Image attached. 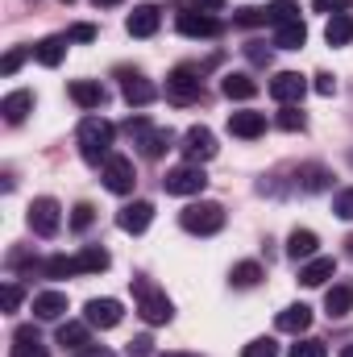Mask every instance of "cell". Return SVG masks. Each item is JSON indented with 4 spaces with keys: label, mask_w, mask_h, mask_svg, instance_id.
Segmentation results:
<instances>
[{
    "label": "cell",
    "mask_w": 353,
    "mask_h": 357,
    "mask_svg": "<svg viewBox=\"0 0 353 357\" xmlns=\"http://www.w3.org/2000/svg\"><path fill=\"white\" fill-rule=\"evenodd\" d=\"M112 137H117V129L104 121V116H88L84 125H80V154H84V162H108L112 154Z\"/></svg>",
    "instance_id": "cell-1"
},
{
    "label": "cell",
    "mask_w": 353,
    "mask_h": 357,
    "mask_svg": "<svg viewBox=\"0 0 353 357\" xmlns=\"http://www.w3.org/2000/svg\"><path fill=\"white\" fill-rule=\"evenodd\" d=\"M133 299H137V316L146 324H171L175 307H171L167 291H158L150 278H133Z\"/></svg>",
    "instance_id": "cell-2"
},
{
    "label": "cell",
    "mask_w": 353,
    "mask_h": 357,
    "mask_svg": "<svg viewBox=\"0 0 353 357\" xmlns=\"http://www.w3.org/2000/svg\"><path fill=\"white\" fill-rule=\"evenodd\" d=\"M125 133L133 137V146L142 150V158H163V154L171 150V142H175L171 129H154L146 116H129V121H125Z\"/></svg>",
    "instance_id": "cell-3"
},
{
    "label": "cell",
    "mask_w": 353,
    "mask_h": 357,
    "mask_svg": "<svg viewBox=\"0 0 353 357\" xmlns=\"http://www.w3.org/2000/svg\"><path fill=\"white\" fill-rule=\"evenodd\" d=\"M179 225H183L187 233H195V237H212V233H220V229H225V208H220V204H212V199L187 204V208L179 212Z\"/></svg>",
    "instance_id": "cell-4"
},
{
    "label": "cell",
    "mask_w": 353,
    "mask_h": 357,
    "mask_svg": "<svg viewBox=\"0 0 353 357\" xmlns=\"http://www.w3.org/2000/svg\"><path fill=\"white\" fill-rule=\"evenodd\" d=\"M204 96V79H200V67H175L167 75V100L171 104H195Z\"/></svg>",
    "instance_id": "cell-5"
},
{
    "label": "cell",
    "mask_w": 353,
    "mask_h": 357,
    "mask_svg": "<svg viewBox=\"0 0 353 357\" xmlns=\"http://www.w3.org/2000/svg\"><path fill=\"white\" fill-rule=\"evenodd\" d=\"M29 229L38 233V237H54L59 229H63V208H59V199H50V195H38L33 204H29Z\"/></svg>",
    "instance_id": "cell-6"
},
{
    "label": "cell",
    "mask_w": 353,
    "mask_h": 357,
    "mask_svg": "<svg viewBox=\"0 0 353 357\" xmlns=\"http://www.w3.org/2000/svg\"><path fill=\"white\" fill-rule=\"evenodd\" d=\"M163 187H167V195H200V191L208 187V175H204L200 162H183L175 171H167Z\"/></svg>",
    "instance_id": "cell-7"
},
{
    "label": "cell",
    "mask_w": 353,
    "mask_h": 357,
    "mask_svg": "<svg viewBox=\"0 0 353 357\" xmlns=\"http://www.w3.org/2000/svg\"><path fill=\"white\" fill-rule=\"evenodd\" d=\"M183 154H187V162H208V158H216V137H212V129L191 125V129L183 133Z\"/></svg>",
    "instance_id": "cell-8"
},
{
    "label": "cell",
    "mask_w": 353,
    "mask_h": 357,
    "mask_svg": "<svg viewBox=\"0 0 353 357\" xmlns=\"http://www.w3.org/2000/svg\"><path fill=\"white\" fill-rule=\"evenodd\" d=\"M133 183H137V175H133V162H129V158L112 154V158L104 162V187H108L112 195H129Z\"/></svg>",
    "instance_id": "cell-9"
},
{
    "label": "cell",
    "mask_w": 353,
    "mask_h": 357,
    "mask_svg": "<svg viewBox=\"0 0 353 357\" xmlns=\"http://www.w3.org/2000/svg\"><path fill=\"white\" fill-rule=\"evenodd\" d=\"M158 25H163V8H158V4H137V8L125 17V29H129L133 38H154Z\"/></svg>",
    "instance_id": "cell-10"
},
{
    "label": "cell",
    "mask_w": 353,
    "mask_h": 357,
    "mask_svg": "<svg viewBox=\"0 0 353 357\" xmlns=\"http://www.w3.org/2000/svg\"><path fill=\"white\" fill-rule=\"evenodd\" d=\"M84 320H88L91 328H117V324L125 320V307H121L117 299H88Z\"/></svg>",
    "instance_id": "cell-11"
},
{
    "label": "cell",
    "mask_w": 353,
    "mask_h": 357,
    "mask_svg": "<svg viewBox=\"0 0 353 357\" xmlns=\"http://www.w3.org/2000/svg\"><path fill=\"white\" fill-rule=\"evenodd\" d=\"M179 33L183 38H216L220 33V21L212 17V13H195V8H187V13H179Z\"/></svg>",
    "instance_id": "cell-12"
},
{
    "label": "cell",
    "mask_w": 353,
    "mask_h": 357,
    "mask_svg": "<svg viewBox=\"0 0 353 357\" xmlns=\"http://www.w3.org/2000/svg\"><path fill=\"white\" fill-rule=\"evenodd\" d=\"M303 91H308V79H303L299 71H278V75L270 79V96H274L278 104H299Z\"/></svg>",
    "instance_id": "cell-13"
},
{
    "label": "cell",
    "mask_w": 353,
    "mask_h": 357,
    "mask_svg": "<svg viewBox=\"0 0 353 357\" xmlns=\"http://www.w3.org/2000/svg\"><path fill=\"white\" fill-rule=\"evenodd\" d=\"M150 220H154V204H150V199L125 204V208L117 212V225H121V233H146V229H150Z\"/></svg>",
    "instance_id": "cell-14"
},
{
    "label": "cell",
    "mask_w": 353,
    "mask_h": 357,
    "mask_svg": "<svg viewBox=\"0 0 353 357\" xmlns=\"http://www.w3.org/2000/svg\"><path fill=\"white\" fill-rule=\"evenodd\" d=\"M229 133L254 142V137H262L266 133V116L262 112H229Z\"/></svg>",
    "instance_id": "cell-15"
},
{
    "label": "cell",
    "mask_w": 353,
    "mask_h": 357,
    "mask_svg": "<svg viewBox=\"0 0 353 357\" xmlns=\"http://www.w3.org/2000/svg\"><path fill=\"white\" fill-rule=\"evenodd\" d=\"M274 324H278V333H295V337H299V333L312 328V307H308V303H291V307L278 312Z\"/></svg>",
    "instance_id": "cell-16"
},
{
    "label": "cell",
    "mask_w": 353,
    "mask_h": 357,
    "mask_svg": "<svg viewBox=\"0 0 353 357\" xmlns=\"http://www.w3.org/2000/svg\"><path fill=\"white\" fill-rule=\"evenodd\" d=\"M0 112H4L8 125H21V121L33 112V91H8V96L0 100Z\"/></svg>",
    "instance_id": "cell-17"
},
{
    "label": "cell",
    "mask_w": 353,
    "mask_h": 357,
    "mask_svg": "<svg viewBox=\"0 0 353 357\" xmlns=\"http://www.w3.org/2000/svg\"><path fill=\"white\" fill-rule=\"evenodd\" d=\"M316 245H320V237H316L312 229H295V233L287 237V258H295V262H312V258H316Z\"/></svg>",
    "instance_id": "cell-18"
},
{
    "label": "cell",
    "mask_w": 353,
    "mask_h": 357,
    "mask_svg": "<svg viewBox=\"0 0 353 357\" xmlns=\"http://www.w3.org/2000/svg\"><path fill=\"white\" fill-rule=\"evenodd\" d=\"M324 312H329L333 320L350 316L353 312V282H333V287H329V295H324Z\"/></svg>",
    "instance_id": "cell-19"
},
{
    "label": "cell",
    "mask_w": 353,
    "mask_h": 357,
    "mask_svg": "<svg viewBox=\"0 0 353 357\" xmlns=\"http://www.w3.org/2000/svg\"><path fill=\"white\" fill-rule=\"evenodd\" d=\"M121 91H125V100H129L133 108H146V104L158 96V88H154L150 79H142V75H129V71H125V79H121Z\"/></svg>",
    "instance_id": "cell-20"
},
{
    "label": "cell",
    "mask_w": 353,
    "mask_h": 357,
    "mask_svg": "<svg viewBox=\"0 0 353 357\" xmlns=\"http://www.w3.org/2000/svg\"><path fill=\"white\" fill-rule=\"evenodd\" d=\"M67 96H71V100H75L80 108H88V112H91V108H100V104L108 100V91L100 88L96 79H75V84L67 88Z\"/></svg>",
    "instance_id": "cell-21"
},
{
    "label": "cell",
    "mask_w": 353,
    "mask_h": 357,
    "mask_svg": "<svg viewBox=\"0 0 353 357\" xmlns=\"http://www.w3.org/2000/svg\"><path fill=\"white\" fill-rule=\"evenodd\" d=\"M333 274H337V262H333V258H312V262L299 266V282H303V287H324Z\"/></svg>",
    "instance_id": "cell-22"
},
{
    "label": "cell",
    "mask_w": 353,
    "mask_h": 357,
    "mask_svg": "<svg viewBox=\"0 0 353 357\" xmlns=\"http://www.w3.org/2000/svg\"><path fill=\"white\" fill-rule=\"evenodd\" d=\"M67 312V295L63 291H42V295H33V316L38 320H59Z\"/></svg>",
    "instance_id": "cell-23"
},
{
    "label": "cell",
    "mask_w": 353,
    "mask_h": 357,
    "mask_svg": "<svg viewBox=\"0 0 353 357\" xmlns=\"http://www.w3.org/2000/svg\"><path fill=\"white\" fill-rule=\"evenodd\" d=\"M88 320L80 324V320H67V324H59V345L63 349H71V354H80V349H88Z\"/></svg>",
    "instance_id": "cell-24"
},
{
    "label": "cell",
    "mask_w": 353,
    "mask_h": 357,
    "mask_svg": "<svg viewBox=\"0 0 353 357\" xmlns=\"http://www.w3.org/2000/svg\"><path fill=\"white\" fill-rule=\"evenodd\" d=\"M33 59H38L42 67H59V63L67 59V38H42V42L33 46Z\"/></svg>",
    "instance_id": "cell-25"
},
{
    "label": "cell",
    "mask_w": 353,
    "mask_h": 357,
    "mask_svg": "<svg viewBox=\"0 0 353 357\" xmlns=\"http://www.w3.org/2000/svg\"><path fill=\"white\" fill-rule=\"evenodd\" d=\"M324 42H329V46H353V17L350 13H337V17L324 25Z\"/></svg>",
    "instance_id": "cell-26"
},
{
    "label": "cell",
    "mask_w": 353,
    "mask_h": 357,
    "mask_svg": "<svg viewBox=\"0 0 353 357\" xmlns=\"http://www.w3.org/2000/svg\"><path fill=\"white\" fill-rule=\"evenodd\" d=\"M13 357H46V345L38 341V333L29 324L13 333Z\"/></svg>",
    "instance_id": "cell-27"
},
{
    "label": "cell",
    "mask_w": 353,
    "mask_h": 357,
    "mask_svg": "<svg viewBox=\"0 0 353 357\" xmlns=\"http://www.w3.org/2000/svg\"><path fill=\"white\" fill-rule=\"evenodd\" d=\"M220 91H225L229 100H254V96H258V84H254L246 71H233V75H225Z\"/></svg>",
    "instance_id": "cell-28"
},
{
    "label": "cell",
    "mask_w": 353,
    "mask_h": 357,
    "mask_svg": "<svg viewBox=\"0 0 353 357\" xmlns=\"http://www.w3.org/2000/svg\"><path fill=\"white\" fill-rule=\"evenodd\" d=\"M303 42H308L303 21H287V25H278V29H274V46H278V50H299Z\"/></svg>",
    "instance_id": "cell-29"
},
{
    "label": "cell",
    "mask_w": 353,
    "mask_h": 357,
    "mask_svg": "<svg viewBox=\"0 0 353 357\" xmlns=\"http://www.w3.org/2000/svg\"><path fill=\"white\" fill-rule=\"evenodd\" d=\"M299 187L303 191H324L329 183H333V171L329 167H320V162H308V167H299Z\"/></svg>",
    "instance_id": "cell-30"
},
{
    "label": "cell",
    "mask_w": 353,
    "mask_h": 357,
    "mask_svg": "<svg viewBox=\"0 0 353 357\" xmlns=\"http://www.w3.org/2000/svg\"><path fill=\"white\" fill-rule=\"evenodd\" d=\"M262 278H266V270L258 266V262H237L233 274H229V282H233L237 291H250V287H258Z\"/></svg>",
    "instance_id": "cell-31"
},
{
    "label": "cell",
    "mask_w": 353,
    "mask_h": 357,
    "mask_svg": "<svg viewBox=\"0 0 353 357\" xmlns=\"http://www.w3.org/2000/svg\"><path fill=\"white\" fill-rule=\"evenodd\" d=\"M42 274H46V278H71V274H80V258H63V254H54V258L42 262Z\"/></svg>",
    "instance_id": "cell-32"
},
{
    "label": "cell",
    "mask_w": 353,
    "mask_h": 357,
    "mask_svg": "<svg viewBox=\"0 0 353 357\" xmlns=\"http://www.w3.org/2000/svg\"><path fill=\"white\" fill-rule=\"evenodd\" d=\"M108 250H100V245H88L84 254H80V274H100V270H108Z\"/></svg>",
    "instance_id": "cell-33"
},
{
    "label": "cell",
    "mask_w": 353,
    "mask_h": 357,
    "mask_svg": "<svg viewBox=\"0 0 353 357\" xmlns=\"http://www.w3.org/2000/svg\"><path fill=\"white\" fill-rule=\"evenodd\" d=\"M274 121H278V129H287V133H303V129H308V116H303L295 104H283V112H278Z\"/></svg>",
    "instance_id": "cell-34"
},
{
    "label": "cell",
    "mask_w": 353,
    "mask_h": 357,
    "mask_svg": "<svg viewBox=\"0 0 353 357\" xmlns=\"http://www.w3.org/2000/svg\"><path fill=\"white\" fill-rule=\"evenodd\" d=\"M266 21H270V25L299 21V4H291V0H278V4H270V8H266Z\"/></svg>",
    "instance_id": "cell-35"
},
{
    "label": "cell",
    "mask_w": 353,
    "mask_h": 357,
    "mask_svg": "<svg viewBox=\"0 0 353 357\" xmlns=\"http://www.w3.org/2000/svg\"><path fill=\"white\" fill-rule=\"evenodd\" d=\"M291 357H329V345L316 341V337H303V341L291 345Z\"/></svg>",
    "instance_id": "cell-36"
},
{
    "label": "cell",
    "mask_w": 353,
    "mask_h": 357,
    "mask_svg": "<svg viewBox=\"0 0 353 357\" xmlns=\"http://www.w3.org/2000/svg\"><path fill=\"white\" fill-rule=\"evenodd\" d=\"M91 220H96V208H91V204H75V208H71V229H75V233L91 229Z\"/></svg>",
    "instance_id": "cell-37"
},
{
    "label": "cell",
    "mask_w": 353,
    "mask_h": 357,
    "mask_svg": "<svg viewBox=\"0 0 353 357\" xmlns=\"http://www.w3.org/2000/svg\"><path fill=\"white\" fill-rule=\"evenodd\" d=\"M241 357H278V345H274L270 337H258V341H250V345L241 349Z\"/></svg>",
    "instance_id": "cell-38"
},
{
    "label": "cell",
    "mask_w": 353,
    "mask_h": 357,
    "mask_svg": "<svg viewBox=\"0 0 353 357\" xmlns=\"http://www.w3.org/2000/svg\"><path fill=\"white\" fill-rule=\"evenodd\" d=\"M233 25H241V29L266 25V8H237V13H233Z\"/></svg>",
    "instance_id": "cell-39"
},
{
    "label": "cell",
    "mask_w": 353,
    "mask_h": 357,
    "mask_svg": "<svg viewBox=\"0 0 353 357\" xmlns=\"http://www.w3.org/2000/svg\"><path fill=\"white\" fill-rule=\"evenodd\" d=\"M333 212H337L341 220H353V187H350V191H341V195L333 199Z\"/></svg>",
    "instance_id": "cell-40"
},
{
    "label": "cell",
    "mask_w": 353,
    "mask_h": 357,
    "mask_svg": "<svg viewBox=\"0 0 353 357\" xmlns=\"http://www.w3.org/2000/svg\"><path fill=\"white\" fill-rule=\"evenodd\" d=\"M246 59L258 63V67H270V50H266L262 42H250V46H246Z\"/></svg>",
    "instance_id": "cell-41"
},
{
    "label": "cell",
    "mask_w": 353,
    "mask_h": 357,
    "mask_svg": "<svg viewBox=\"0 0 353 357\" xmlns=\"http://www.w3.org/2000/svg\"><path fill=\"white\" fill-rule=\"evenodd\" d=\"M150 345H154V341H150V337H133V341H129V349H125V354H129V357H154V349H150Z\"/></svg>",
    "instance_id": "cell-42"
},
{
    "label": "cell",
    "mask_w": 353,
    "mask_h": 357,
    "mask_svg": "<svg viewBox=\"0 0 353 357\" xmlns=\"http://www.w3.org/2000/svg\"><path fill=\"white\" fill-rule=\"evenodd\" d=\"M21 63H25V50H8V54H4V63H0V75H13Z\"/></svg>",
    "instance_id": "cell-43"
},
{
    "label": "cell",
    "mask_w": 353,
    "mask_h": 357,
    "mask_svg": "<svg viewBox=\"0 0 353 357\" xmlns=\"http://www.w3.org/2000/svg\"><path fill=\"white\" fill-rule=\"evenodd\" d=\"M345 8H353V0H316V13H345Z\"/></svg>",
    "instance_id": "cell-44"
},
{
    "label": "cell",
    "mask_w": 353,
    "mask_h": 357,
    "mask_svg": "<svg viewBox=\"0 0 353 357\" xmlns=\"http://www.w3.org/2000/svg\"><path fill=\"white\" fill-rule=\"evenodd\" d=\"M96 38V25H71V33H67V42H91Z\"/></svg>",
    "instance_id": "cell-45"
},
{
    "label": "cell",
    "mask_w": 353,
    "mask_h": 357,
    "mask_svg": "<svg viewBox=\"0 0 353 357\" xmlns=\"http://www.w3.org/2000/svg\"><path fill=\"white\" fill-rule=\"evenodd\" d=\"M4 307H8V312H17V307H21V287H17V282H8V287H4Z\"/></svg>",
    "instance_id": "cell-46"
},
{
    "label": "cell",
    "mask_w": 353,
    "mask_h": 357,
    "mask_svg": "<svg viewBox=\"0 0 353 357\" xmlns=\"http://www.w3.org/2000/svg\"><path fill=\"white\" fill-rule=\"evenodd\" d=\"M316 91H320V96H333V91H337V79H333L329 71H320V75H316Z\"/></svg>",
    "instance_id": "cell-47"
},
{
    "label": "cell",
    "mask_w": 353,
    "mask_h": 357,
    "mask_svg": "<svg viewBox=\"0 0 353 357\" xmlns=\"http://www.w3.org/2000/svg\"><path fill=\"white\" fill-rule=\"evenodd\" d=\"M187 4H191L195 13H220V8H225V0H187Z\"/></svg>",
    "instance_id": "cell-48"
},
{
    "label": "cell",
    "mask_w": 353,
    "mask_h": 357,
    "mask_svg": "<svg viewBox=\"0 0 353 357\" xmlns=\"http://www.w3.org/2000/svg\"><path fill=\"white\" fill-rule=\"evenodd\" d=\"M75 357H112V349H104V345H88V349H80Z\"/></svg>",
    "instance_id": "cell-49"
},
{
    "label": "cell",
    "mask_w": 353,
    "mask_h": 357,
    "mask_svg": "<svg viewBox=\"0 0 353 357\" xmlns=\"http://www.w3.org/2000/svg\"><path fill=\"white\" fill-rule=\"evenodd\" d=\"M96 8H112V4H121V0H91Z\"/></svg>",
    "instance_id": "cell-50"
},
{
    "label": "cell",
    "mask_w": 353,
    "mask_h": 357,
    "mask_svg": "<svg viewBox=\"0 0 353 357\" xmlns=\"http://www.w3.org/2000/svg\"><path fill=\"white\" fill-rule=\"evenodd\" d=\"M154 357H200V354H154Z\"/></svg>",
    "instance_id": "cell-51"
},
{
    "label": "cell",
    "mask_w": 353,
    "mask_h": 357,
    "mask_svg": "<svg viewBox=\"0 0 353 357\" xmlns=\"http://www.w3.org/2000/svg\"><path fill=\"white\" fill-rule=\"evenodd\" d=\"M341 357H353V345H345V349H341Z\"/></svg>",
    "instance_id": "cell-52"
},
{
    "label": "cell",
    "mask_w": 353,
    "mask_h": 357,
    "mask_svg": "<svg viewBox=\"0 0 353 357\" xmlns=\"http://www.w3.org/2000/svg\"><path fill=\"white\" fill-rule=\"evenodd\" d=\"M345 245H350V254H353V233H350V241H345Z\"/></svg>",
    "instance_id": "cell-53"
},
{
    "label": "cell",
    "mask_w": 353,
    "mask_h": 357,
    "mask_svg": "<svg viewBox=\"0 0 353 357\" xmlns=\"http://www.w3.org/2000/svg\"><path fill=\"white\" fill-rule=\"evenodd\" d=\"M63 4H71V0H63Z\"/></svg>",
    "instance_id": "cell-54"
}]
</instances>
